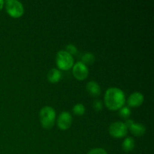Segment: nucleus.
Segmentation results:
<instances>
[{
	"instance_id": "1",
	"label": "nucleus",
	"mask_w": 154,
	"mask_h": 154,
	"mask_svg": "<svg viewBox=\"0 0 154 154\" xmlns=\"http://www.w3.org/2000/svg\"><path fill=\"white\" fill-rule=\"evenodd\" d=\"M104 100L108 109L117 111L124 106L126 99L123 90L117 87H111L105 92Z\"/></svg>"
},
{
	"instance_id": "2",
	"label": "nucleus",
	"mask_w": 154,
	"mask_h": 154,
	"mask_svg": "<svg viewBox=\"0 0 154 154\" xmlns=\"http://www.w3.org/2000/svg\"><path fill=\"white\" fill-rule=\"evenodd\" d=\"M39 118L42 126L45 129H50L54 127L56 120V111L51 106H45L39 112Z\"/></svg>"
},
{
	"instance_id": "3",
	"label": "nucleus",
	"mask_w": 154,
	"mask_h": 154,
	"mask_svg": "<svg viewBox=\"0 0 154 154\" xmlns=\"http://www.w3.org/2000/svg\"><path fill=\"white\" fill-rule=\"evenodd\" d=\"M56 63L61 70H69L74 66V58L66 51H60L56 56Z\"/></svg>"
},
{
	"instance_id": "4",
	"label": "nucleus",
	"mask_w": 154,
	"mask_h": 154,
	"mask_svg": "<svg viewBox=\"0 0 154 154\" xmlns=\"http://www.w3.org/2000/svg\"><path fill=\"white\" fill-rule=\"evenodd\" d=\"M5 8L8 14L12 17L17 18L24 13V8L22 3L17 0H7L5 2Z\"/></svg>"
},
{
	"instance_id": "5",
	"label": "nucleus",
	"mask_w": 154,
	"mask_h": 154,
	"mask_svg": "<svg viewBox=\"0 0 154 154\" xmlns=\"http://www.w3.org/2000/svg\"><path fill=\"white\" fill-rule=\"evenodd\" d=\"M128 132V128L123 122H114L109 126V133L114 138H123Z\"/></svg>"
},
{
	"instance_id": "6",
	"label": "nucleus",
	"mask_w": 154,
	"mask_h": 154,
	"mask_svg": "<svg viewBox=\"0 0 154 154\" xmlns=\"http://www.w3.org/2000/svg\"><path fill=\"white\" fill-rule=\"evenodd\" d=\"M72 72L76 79L79 80V81H83V80H85L88 76L89 70L87 66L79 61L73 66Z\"/></svg>"
},
{
	"instance_id": "7",
	"label": "nucleus",
	"mask_w": 154,
	"mask_h": 154,
	"mask_svg": "<svg viewBox=\"0 0 154 154\" xmlns=\"http://www.w3.org/2000/svg\"><path fill=\"white\" fill-rule=\"evenodd\" d=\"M72 123V117L68 111H63L60 113L57 120V126L62 130H66L70 128Z\"/></svg>"
},
{
	"instance_id": "8",
	"label": "nucleus",
	"mask_w": 154,
	"mask_h": 154,
	"mask_svg": "<svg viewBox=\"0 0 154 154\" xmlns=\"http://www.w3.org/2000/svg\"><path fill=\"white\" fill-rule=\"evenodd\" d=\"M125 124L135 136H141L146 132V128L144 125H143L142 123H135L132 120H127Z\"/></svg>"
},
{
	"instance_id": "9",
	"label": "nucleus",
	"mask_w": 154,
	"mask_h": 154,
	"mask_svg": "<svg viewBox=\"0 0 154 154\" xmlns=\"http://www.w3.org/2000/svg\"><path fill=\"white\" fill-rule=\"evenodd\" d=\"M144 100V98L142 93L139 92H135L129 96L127 103L130 107H138L142 105Z\"/></svg>"
},
{
	"instance_id": "10",
	"label": "nucleus",
	"mask_w": 154,
	"mask_h": 154,
	"mask_svg": "<svg viewBox=\"0 0 154 154\" xmlns=\"http://www.w3.org/2000/svg\"><path fill=\"white\" fill-rule=\"evenodd\" d=\"M87 90L93 97H98L101 93V88L99 84L93 81H90L87 84Z\"/></svg>"
},
{
	"instance_id": "11",
	"label": "nucleus",
	"mask_w": 154,
	"mask_h": 154,
	"mask_svg": "<svg viewBox=\"0 0 154 154\" xmlns=\"http://www.w3.org/2000/svg\"><path fill=\"white\" fill-rule=\"evenodd\" d=\"M62 78L61 72L58 69H51L48 73V79L52 84L59 82Z\"/></svg>"
},
{
	"instance_id": "12",
	"label": "nucleus",
	"mask_w": 154,
	"mask_h": 154,
	"mask_svg": "<svg viewBox=\"0 0 154 154\" xmlns=\"http://www.w3.org/2000/svg\"><path fill=\"white\" fill-rule=\"evenodd\" d=\"M135 140L131 137H128L122 143V149L125 152H130L135 148Z\"/></svg>"
},
{
	"instance_id": "13",
	"label": "nucleus",
	"mask_w": 154,
	"mask_h": 154,
	"mask_svg": "<svg viewBox=\"0 0 154 154\" xmlns=\"http://www.w3.org/2000/svg\"><path fill=\"white\" fill-rule=\"evenodd\" d=\"M95 55L91 52H88L84 54L81 57V63H84L85 66L87 65L93 64L95 62Z\"/></svg>"
},
{
	"instance_id": "14",
	"label": "nucleus",
	"mask_w": 154,
	"mask_h": 154,
	"mask_svg": "<svg viewBox=\"0 0 154 154\" xmlns=\"http://www.w3.org/2000/svg\"><path fill=\"white\" fill-rule=\"evenodd\" d=\"M72 111H73L74 114H76V115L81 116L83 114H84V113H85V106L82 103H78L74 105L73 108H72Z\"/></svg>"
},
{
	"instance_id": "15",
	"label": "nucleus",
	"mask_w": 154,
	"mask_h": 154,
	"mask_svg": "<svg viewBox=\"0 0 154 154\" xmlns=\"http://www.w3.org/2000/svg\"><path fill=\"white\" fill-rule=\"evenodd\" d=\"M119 114L123 118H127L130 116L131 110L128 107H122L120 109H119Z\"/></svg>"
},
{
	"instance_id": "16",
	"label": "nucleus",
	"mask_w": 154,
	"mask_h": 154,
	"mask_svg": "<svg viewBox=\"0 0 154 154\" xmlns=\"http://www.w3.org/2000/svg\"><path fill=\"white\" fill-rule=\"evenodd\" d=\"M66 52L69 53L70 55H75L78 52V49H77L76 47L74 45L72 44H69V45H66Z\"/></svg>"
},
{
	"instance_id": "17",
	"label": "nucleus",
	"mask_w": 154,
	"mask_h": 154,
	"mask_svg": "<svg viewBox=\"0 0 154 154\" xmlns=\"http://www.w3.org/2000/svg\"><path fill=\"white\" fill-rule=\"evenodd\" d=\"M93 107L96 111H101L102 110V108H103V104H102V102L101 100H99V99H96V100H94L93 102Z\"/></svg>"
},
{
	"instance_id": "18",
	"label": "nucleus",
	"mask_w": 154,
	"mask_h": 154,
	"mask_svg": "<svg viewBox=\"0 0 154 154\" xmlns=\"http://www.w3.org/2000/svg\"><path fill=\"white\" fill-rule=\"evenodd\" d=\"M87 154H108V153L105 149L97 147V148H93L90 150Z\"/></svg>"
},
{
	"instance_id": "19",
	"label": "nucleus",
	"mask_w": 154,
	"mask_h": 154,
	"mask_svg": "<svg viewBox=\"0 0 154 154\" xmlns=\"http://www.w3.org/2000/svg\"><path fill=\"white\" fill-rule=\"evenodd\" d=\"M4 4H5V2L3 1V0H0V10L2 9L3 6H4Z\"/></svg>"
}]
</instances>
